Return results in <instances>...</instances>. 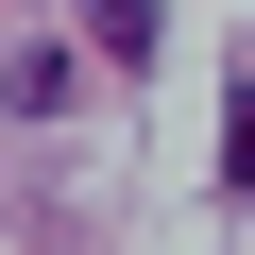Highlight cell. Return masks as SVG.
<instances>
[{"mask_svg":"<svg viewBox=\"0 0 255 255\" xmlns=\"http://www.w3.org/2000/svg\"><path fill=\"white\" fill-rule=\"evenodd\" d=\"M85 34H102L119 68H153V0H85Z\"/></svg>","mask_w":255,"mask_h":255,"instance_id":"1","label":"cell"}]
</instances>
